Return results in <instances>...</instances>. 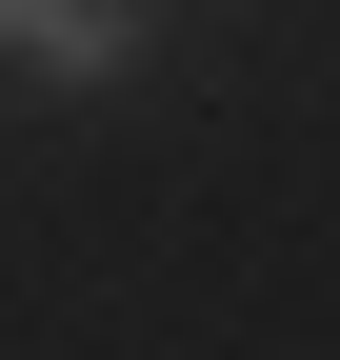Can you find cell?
<instances>
[{"mask_svg": "<svg viewBox=\"0 0 340 360\" xmlns=\"http://www.w3.org/2000/svg\"><path fill=\"white\" fill-rule=\"evenodd\" d=\"M140 0H0V80H40V101H100V80H140Z\"/></svg>", "mask_w": 340, "mask_h": 360, "instance_id": "obj_1", "label": "cell"}]
</instances>
